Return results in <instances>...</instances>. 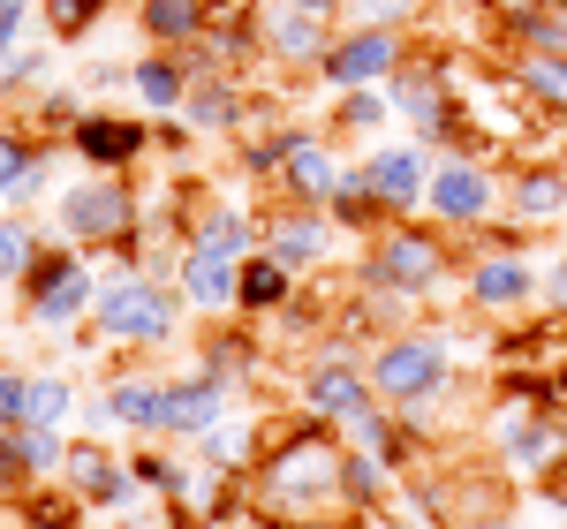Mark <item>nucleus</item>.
Instances as JSON below:
<instances>
[{
    "instance_id": "f257e3e1",
    "label": "nucleus",
    "mask_w": 567,
    "mask_h": 529,
    "mask_svg": "<svg viewBox=\"0 0 567 529\" xmlns=\"http://www.w3.org/2000/svg\"><path fill=\"white\" fill-rule=\"evenodd\" d=\"M341 454L349 446L333 439V424H296V432H280V439L258 454V507L265 515H326V507H341Z\"/></svg>"
},
{
    "instance_id": "f03ea898",
    "label": "nucleus",
    "mask_w": 567,
    "mask_h": 529,
    "mask_svg": "<svg viewBox=\"0 0 567 529\" xmlns=\"http://www.w3.org/2000/svg\"><path fill=\"white\" fill-rule=\"evenodd\" d=\"M492 439H499V469L553 485L567 477V401L545 386H507L492 408Z\"/></svg>"
},
{
    "instance_id": "7ed1b4c3",
    "label": "nucleus",
    "mask_w": 567,
    "mask_h": 529,
    "mask_svg": "<svg viewBox=\"0 0 567 529\" xmlns=\"http://www.w3.org/2000/svg\"><path fill=\"white\" fill-rule=\"evenodd\" d=\"M182 288L167 280H144V272H122V280H106L99 288V333L114 341V349H175V325H182Z\"/></svg>"
},
{
    "instance_id": "20e7f679",
    "label": "nucleus",
    "mask_w": 567,
    "mask_h": 529,
    "mask_svg": "<svg viewBox=\"0 0 567 529\" xmlns=\"http://www.w3.org/2000/svg\"><path fill=\"white\" fill-rule=\"evenodd\" d=\"M446 272H454L446 227H424V220H386L355 280H371V288H393V295H439V280H446Z\"/></svg>"
},
{
    "instance_id": "39448f33",
    "label": "nucleus",
    "mask_w": 567,
    "mask_h": 529,
    "mask_svg": "<svg viewBox=\"0 0 567 529\" xmlns=\"http://www.w3.org/2000/svg\"><path fill=\"white\" fill-rule=\"evenodd\" d=\"M136 189L122 175H91L76 189H61V242L76 250H114L136 264Z\"/></svg>"
},
{
    "instance_id": "423d86ee",
    "label": "nucleus",
    "mask_w": 567,
    "mask_h": 529,
    "mask_svg": "<svg viewBox=\"0 0 567 529\" xmlns=\"http://www.w3.org/2000/svg\"><path fill=\"white\" fill-rule=\"evenodd\" d=\"M16 288H23V310H31L39 325H53V333L84 325L91 310H99V280H91V258L76 250V242H53Z\"/></svg>"
},
{
    "instance_id": "0eeeda50",
    "label": "nucleus",
    "mask_w": 567,
    "mask_h": 529,
    "mask_svg": "<svg viewBox=\"0 0 567 529\" xmlns=\"http://www.w3.org/2000/svg\"><path fill=\"white\" fill-rule=\"evenodd\" d=\"M363 371H371V386L386 401H424V394H446L454 355H446V333L439 325H409V333H386Z\"/></svg>"
},
{
    "instance_id": "6e6552de",
    "label": "nucleus",
    "mask_w": 567,
    "mask_h": 529,
    "mask_svg": "<svg viewBox=\"0 0 567 529\" xmlns=\"http://www.w3.org/2000/svg\"><path fill=\"white\" fill-rule=\"evenodd\" d=\"M499 205H507V181L492 175L477 152H454V159H439V167H432L424 212H432L446 235H477V227H492Z\"/></svg>"
},
{
    "instance_id": "1a4fd4ad",
    "label": "nucleus",
    "mask_w": 567,
    "mask_h": 529,
    "mask_svg": "<svg viewBox=\"0 0 567 529\" xmlns=\"http://www.w3.org/2000/svg\"><path fill=\"white\" fill-rule=\"evenodd\" d=\"M401 61H409L401 31H379V23H349V31H333V45H326V61H318V84H333V91H363V84H386Z\"/></svg>"
},
{
    "instance_id": "9d476101",
    "label": "nucleus",
    "mask_w": 567,
    "mask_h": 529,
    "mask_svg": "<svg viewBox=\"0 0 567 529\" xmlns=\"http://www.w3.org/2000/svg\"><path fill=\"white\" fill-rule=\"evenodd\" d=\"M523 303H537V264H529L515 242L477 235V258H470V310H484V318H515Z\"/></svg>"
},
{
    "instance_id": "9b49d317",
    "label": "nucleus",
    "mask_w": 567,
    "mask_h": 529,
    "mask_svg": "<svg viewBox=\"0 0 567 529\" xmlns=\"http://www.w3.org/2000/svg\"><path fill=\"white\" fill-rule=\"evenodd\" d=\"M69 152L84 159L91 175H122V167H136V159L152 152V129H144L136 114H84V122L69 129Z\"/></svg>"
},
{
    "instance_id": "f8f14e48",
    "label": "nucleus",
    "mask_w": 567,
    "mask_h": 529,
    "mask_svg": "<svg viewBox=\"0 0 567 529\" xmlns=\"http://www.w3.org/2000/svg\"><path fill=\"white\" fill-rule=\"evenodd\" d=\"M258 39H265V61H280V69H318L326 45H333V15H310V8L272 0L258 15Z\"/></svg>"
},
{
    "instance_id": "ddd939ff",
    "label": "nucleus",
    "mask_w": 567,
    "mask_h": 529,
    "mask_svg": "<svg viewBox=\"0 0 567 529\" xmlns=\"http://www.w3.org/2000/svg\"><path fill=\"white\" fill-rule=\"evenodd\" d=\"M371 394L379 386H371V371L355 355H326V363H310V378H303V408L318 424H333V432L349 424L355 408H371Z\"/></svg>"
},
{
    "instance_id": "4468645a",
    "label": "nucleus",
    "mask_w": 567,
    "mask_h": 529,
    "mask_svg": "<svg viewBox=\"0 0 567 529\" xmlns=\"http://www.w3.org/2000/svg\"><path fill=\"white\" fill-rule=\"evenodd\" d=\"M363 181L379 189V205H386L393 220H409L424 205V189H432V152L424 144H386V152L363 159Z\"/></svg>"
},
{
    "instance_id": "2eb2a0df",
    "label": "nucleus",
    "mask_w": 567,
    "mask_h": 529,
    "mask_svg": "<svg viewBox=\"0 0 567 529\" xmlns=\"http://www.w3.org/2000/svg\"><path fill=\"white\" fill-rule=\"evenodd\" d=\"M175 288H182V303L197 310V318H219V310H235V288H243V258H219V250H197V242H182V258H175Z\"/></svg>"
},
{
    "instance_id": "dca6fc26",
    "label": "nucleus",
    "mask_w": 567,
    "mask_h": 529,
    "mask_svg": "<svg viewBox=\"0 0 567 529\" xmlns=\"http://www.w3.org/2000/svg\"><path fill=\"white\" fill-rule=\"evenodd\" d=\"M349 181V159L326 144V136L296 129L288 144V167H280V189H288V205H333V189Z\"/></svg>"
},
{
    "instance_id": "f3484780",
    "label": "nucleus",
    "mask_w": 567,
    "mask_h": 529,
    "mask_svg": "<svg viewBox=\"0 0 567 529\" xmlns=\"http://www.w3.org/2000/svg\"><path fill=\"white\" fill-rule=\"evenodd\" d=\"M265 250L280 264H296V272L326 264L333 258V212H326V205H288V212H272V220H265Z\"/></svg>"
},
{
    "instance_id": "a211bd4d",
    "label": "nucleus",
    "mask_w": 567,
    "mask_h": 529,
    "mask_svg": "<svg viewBox=\"0 0 567 529\" xmlns=\"http://www.w3.org/2000/svg\"><path fill=\"white\" fill-rule=\"evenodd\" d=\"M560 212H567V167L560 159H523L507 175V220H523L537 235V227H553Z\"/></svg>"
},
{
    "instance_id": "6ab92c4d",
    "label": "nucleus",
    "mask_w": 567,
    "mask_h": 529,
    "mask_svg": "<svg viewBox=\"0 0 567 529\" xmlns=\"http://www.w3.org/2000/svg\"><path fill=\"white\" fill-rule=\"evenodd\" d=\"M61 485L76 491L84 507H122V499L136 491V477H130V461H122V454L76 439V446H69V461H61Z\"/></svg>"
},
{
    "instance_id": "aec40b11",
    "label": "nucleus",
    "mask_w": 567,
    "mask_h": 529,
    "mask_svg": "<svg viewBox=\"0 0 567 529\" xmlns=\"http://www.w3.org/2000/svg\"><path fill=\"white\" fill-rule=\"evenodd\" d=\"M227 424V378H213L205 363L189 378H167V432L175 439H205Z\"/></svg>"
},
{
    "instance_id": "412c9836",
    "label": "nucleus",
    "mask_w": 567,
    "mask_h": 529,
    "mask_svg": "<svg viewBox=\"0 0 567 529\" xmlns=\"http://www.w3.org/2000/svg\"><path fill=\"white\" fill-rule=\"evenodd\" d=\"M182 242H197V250H219V258H250V250H265V220L219 197V205H197V212L182 220Z\"/></svg>"
},
{
    "instance_id": "4be33fe9",
    "label": "nucleus",
    "mask_w": 567,
    "mask_h": 529,
    "mask_svg": "<svg viewBox=\"0 0 567 529\" xmlns=\"http://www.w3.org/2000/svg\"><path fill=\"white\" fill-rule=\"evenodd\" d=\"M99 416L136 432V439H152V432H167V386L159 378H114L106 401H99Z\"/></svg>"
},
{
    "instance_id": "5701e85b",
    "label": "nucleus",
    "mask_w": 567,
    "mask_h": 529,
    "mask_svg": "<svg viewBox=\"0 0 567 529\" xmlns=\"http://www.w3.org/2000/svg\"><path fill=\"white\" fill-rule=\"evenodd\" d=\"M507 76H515V91L529 98V114H545V122H567V53H515L507 61Z\"/></svg>"
},
{
    "instance_id": "b1692460",
    "label": "nucleus",
    "mask_w": 567,
    "mask_h": 529,
    "mask_svg": "<svg viewBox=\"0 0 567 529\" xmlns=\"http://www.w3.org/2000/svg\"><path fill=\"white\" fill-rule=\"evenodd\" d=\"M189 84H197V76H189V61L167 53V45H159V53H144V61L130 69V91H136V106H144V114H175L182 98H189Z\"/></svg>"
},
{
    "instance_id": "393cba45",
    "label": "nucleus",
    "mask_w": 567,
    "mask_h": 529,
    "mask_svg": "<svg viewBox=\"0 0 567 529\" xmlns=\"http://www.w3.org/2000/svg\"><path fill=\"white\" fill-rule=\"evenodd\" d=\"M296 303V264H280L272 250H250L243 258V288H235V310H250V318H272V310Z\"/></svg>"
},
{
    "instance_id": "a878e982",
    "label": "nucleus",
    "mask_w": 567,
    "mask_h": 529,
    "mask_svg": "<svg viewBox=\"0 0 567 529\" xmlns=\"http://www.w3.org/2000/svg\"><path fill=\"white\" fill-rule=\"evenodd\" d=\"M393 485H401V469H393L386 454H363V446L341 454V507L349 515H379L393 499Z\"/></svg>"
},
{
    "instance_id": "bb28decb",
    "label": "nucleus",
    "mask_w": 567,
    "mask_h": 529,
    "mask_svg": "<svg viewBox=\"0 0 567 529\" xmlns=\"http://www.w3.org/2000/svg\"><path fill=\"white\" fill-rule=\"evenodd\" d=\"M182 122L189 129H250V98L227 84V76H197L182 98Z\"/></svg>"
},
{
    "instance_id": "cd10ccee",
    "label": "nucleus",
    "mask_w": 567,
    "mask_h": 529,
    "mask_svg": "<svg viewBox=\"0 0 567 529\" xmlns=\"http://www.w3.org/2000/svg\"><path fill=\"white\" fill-rule=\"evenodd\" d=\"M136 23H144V39L182 53V45L205 39V0H136Z\"/></svg>"
},
{
    "instance_id": "c85d7f7f",
    "label": "nucleus",
    "mask_w": 567,
    "mask_h": 529,
    "mask_svg": "<svg viewBox=\"0 0 567 529\" xmlns=\"http://www.w3.org/2000/svg\"><path fill=\"white\" fill-rule=\"evenodd\" d=\"M39 181H45V152L23 129H0V197L23 205V197H39Z\"/></svg>"
},
{
    "instance_id": "c756f323",
    "label": "nucleus",
    "mask_w": 567,
    "mask_h": 529,
    "mask_svg": "<svg viewBox=\"0 0 567 529\" xmlns=\"http://www.w3.org/2000/svg\"><path fill=\"white\" fill-rule=\"evenodd\" d=\"M326 212H333V227H349V235H371V227H379V220H393L386 205H379V189L363 181V159H355V167H349V181L333 189V205H326Z\"/></svg>"
},
{
    "instance_id": "7c9ffc66",
    "label": "nucleus",
    "mask_w": 567,
    "mask_h": 529,
    "mask_svg": "<svg viewBox=\"0 0 567 529\" xmlns=\"http://www.w3.org/2000/svg\"><path fill=\"white\" fill-rule=\"evenodd\" d=\"M16 454L31 469V485H53L69 461V439H61V424H16Z\"/></svg>"
},
{
    "instance_id": "2f4dec72",
    "label": "nucleus",
    "mask_w": 567,
    "mask_h": 529,
    "mask_svg": "<svg viewBox=\"0 0 567 529\" xmlns=\"http://www.w3.org/2000/svg\"><path fill=\"white\" fill-rule=\"evenodd\" d=\"M205 461H213V469H227V477H243V469H250V454H258V424H243V416H227V424H219V432H205Z\"/></svg>"
},
{
    "instance_id": "473e14b6",
    "label": "nucleus",
    "mask_w": 567,
    "mask_h": 529,
    "mask_svg": "<svg viewBox=\"0 0 567 529\" xmlns=\"http://www.w3.org/2000/svg\"><path fill=\"white\" fill-rule=\"evenodd\" d=\"M393 114V98H386V84H363V91H341V106H333V129L341 136H371L379 122Z\"/></svg>"
},
{
    "instance_id": "72a5a7b5",
    "label": "nucleus",
    "mask_w": 567,
    "mask_h": 529,
    "mask_svg": "<svg viewBox=\"0 0 567 529\" xmlns=\"http://www.w3.org/2000/svg\"><path fill=\"white\" fill-rule=\"evenodd\" d=\"M45 258V242L31 235V220H0V280H23Z\"/></svg>"
},
{
    "instance_id": "f704fd0d",
    "label": "nucleus",
    "mask_w": 567,
    "mask_h": 529,
    "mask_svg": "<svg viewBox=\"0 0 567 529\" xmlns=\"http://www.w3.org/2000/svg\"><path fill=\"white\" fill-rule=\"evenodd\" d=\"M69 408H76V386H69L61 371H39V378H31V424H61Z\"/></svg>"
},
{
    "instance_id": "c9c22d12",
    "label": "nucleus",
    "mask_w": 567,
    "mask_h": 529,
    "mask_svg": "<svg viewBox=\"0 0 567 529\" xmlns=\"http://www.w3.org/2000/svg\"><path fill=\"white\" fill-rule=\"evenodd\" d=\"M205 371H213V378H235V371H258V349H250L243 333H213V341H205Z\"/></svg>"
},
{
    "instance_id": "e433bc0d",
    "label": "nucleus",
    "mask_w": 567,
    "mask_h": 529,
    "mask_svg": "<svg viewBox=\"0 0 567 529\" xmlns=\"http://www.w3.org/2000/svg\"><path fill=\"white\" fill-rule=\"evenodd\" d=\"M99 8H106V0H45V31H53V39H84Z\"/></svg>"
},
{
    "instance_id": "4c0bfd02",
    "label": "nucleus",
    "mask_w": 567,
    "mask_h": 529,
    "mask_svg": "<svg viewBox=\"0 0 567 529\" xmlns=\"http://www.w3.org/2000/svg\"><path fill=\"white\" fill-rule=\"evenodd\" d=\"M31 424V371H0V432Z\"/></svg>"
},
{
    "instance_id": "58836bf2",
    "label": "nucleus",
    "mask_w": 567,
    "mask_h": 529,
    "mask_svg": "<svg viewBox=\"0 0 567 529\" xmlns=\"http://www.w3.org/2000/svg\"><path fill=\"white\" fill-rule=\"evenodd\" d=\"M341 8H349L355 23H379V31H401V23H409V15H416L424 0H341Z\"/></svg>"
},
{
    "instance_id": "ea45409f",
    "label": "nucleus",
    "mask_w": 567,
    "mask_h": 529,
    "mask_svg": "<svg viewBox=\"0 0 567 529\" xmlns=\"http://www.w3.org/2000/svg\"><path fill=\"white\" fill-rule=\"evenodd\" d=\"M130 477H136V485H152V491H167V499L182 491V469L167 461V454H152V446H144V454H130Z\"/></svg>"
},
{
    "instance_id": "a19ab883",
    "label": "nucleus",
    "mask_w": 567,
    "mask_h": 529,
    "mask_svg": "<svg viewBox=\"0 0 567 529\" xmlns=\"http://www.w3.org/2000/svg\"><path fill=\"white\" fill-rule=\"evenodd\" d=\"M258 529H363L349 507H326V515H265L258 507Z\"/></svg>"
},
{
    "instance_id": "79ce46f5",
    "label": "nucleus",
    "mask_w": 567,
    "mask_h": 529,
    "mask_svg": "<svg viewBox=\"0 0 567 529\" xmlns=\"http://www.w3.org/2000/svg\"><path fill=\"white\" fill-rule=\"evenodd\" d=\"M537 295H545V310H553V318H567V242L553 250V264L537 272Z\"/></svg>"
},
{
    "instance_id": "37998d69",
    "label": "nucleus",
    "mask_w": 567,
    "mask_h": 529,
    "mask_svg": "<svg viewBox=\"0 0 567 529\" xmlns=\"http://www.w3.org/2000/svg\"><path fill=\"white\" fill-rule=\"evenodd\" d=\"M23 485H31V469L16 454V432H0V499H23Z\"/></svg>"
},
{
    "instance_id": "c03bdc74",
    "label": "nucleus",
    "mask_w": 567,
    "mask_h": 529,
    "mask_svg": "<svg viewBox=\"0 0 567 529\" xmlns=\"http://www.w3.org/2000/svg\"><path fill=\"white\" fill-rule=\"evenodd\" d=\"M23 23H31V0H0V61L16 53V39H23Z\"/></svg>"
},
{
    "instance_id": "a18cd8bd",
    "label": "nucleus",
    "mask_w": 567,
    "mask_h": 529,
    "mask_svg": "<svg viewBox=\"0 0 567 529\" xmlns=\"http://www.w3.org/2000/svg\"><path fill=\"white\" fill-rule=\"evenodd\" d=\"M243 515H227V522H197V515H175V529H235Z\"/></svg>"
},
{
    "instance_id": "49530a36",
    "label": "nucleus",
    "mask_w": 567,
    "mask_h": 529,
    "mask_svg": "<svg viewBox=\"0 0 567 529\" xmlns=\"http://www.w3.org/2000/svg\"><path fill=\"white\" fill-rule=\"evenodd\" d=\"M288 8H310V15H341V0H288Z\"/></svg>"
},
{
    "instance_id": "de8ad7c7",
    "label": "nucleus",
    "mask_w": 567,
    "mask_h": 529,
    "mask_svg": "<svg viewBox=\"0 0 567 529\" xmlns=\"http://www.w3.org/2000/svg\"><path fill=\"white\" fill-rule=\"evenodd\" d=\"M553 8H567V0H553Z\"/></svg>"
}]
</instances>
